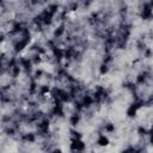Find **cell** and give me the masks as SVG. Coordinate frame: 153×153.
<instances>
[{"label": "cell", "instance_id": "1", "mask_svg": "<svg viewBox=\"0 0 153 153\" xmlns=\"http://www.w3.org/2000/svg\"><path fill=\"white\" fill-rule=\"evenodd\" d=\"M145 108V102L142 98L140 97H136L126 109V117L129 118V120H135L139 115V111Z\"/></svg>", "mask_w": 153, "mask_h": 153}, {"label": "cell", "instance_id": "2", "mask_svg": "<svg viewBox=\"0 0 153 153\" xmlns=\"http://www.w3.org/2000/svg\"><path fill=\"white\" fill-rule=\"evenodd\" d=\"M137 14H139V18L143 22L152 20L153 19V2L152 1L141 2L140 7L137 8Z\"/></svg>", "mask_w": 153, "mask_h": 153}, {"label": "cell", "instance_id": "3", "mask_svg": "<svg viewBox=\"0 0 153 153\" xmlns=\"http://www.w3.org/2000/svg\"><path fill=\"white\" fill-rule=\"evenodd\" d=\"M68 151H69V153H85L87 151V143L84 139L69 137Z\"/></svg>", "mask_w": 153, "mask_h": 153}, {"label": "cell", "instance_id": "4", "mask_svg": "<svg viewBox=\"0 0 153 153\" xmlns=\"http://www.w3.org/2000/svg\"><path fill=\"white\" fill-rule=\"evenodd\" d=\"M94 145L99 148H108L110 145H111V140H110V136L105 133H103L102 130L98 131L96 134V139H94Z\"/></svg>", "mask_w": 153, "mask_h": 153}, {"label": "cell", "instance_id": "5", "mask_svg": "<svg viewBox=\"0 0 153 153\" xmlns=\"http://www.w3.org/2000/svg\"><path fill=\"white\" fill-rule=\"evenodd\" d=\"M19 141L26 145H32L38 141V135L35 130H29L25 133H19Z\"/></svg>", "mask_w": 153, "mask_h": 153}, {"label": "cell", "instance_id": "6", "mask_svg": "<svg viewBox=\"0 0 153 153\" xmlns=\"http://www.w3.org/2000/svg\"><path fill=\"white\" fill-rule=\"evenodd\" d=\"M82 118H84L81 112H76V111H72L67 116V121H68L69 127L71 128H74V129H78V127L82 122Z\"/></svg>", "mask_w": 153, "mask_h": 153}, {"label": "cell", "instance_id": "7", "mask_svg": "<svg viewBox=\"0 0 153 153\" xmlns=\"http://www.w3.org/2000/svg\"><path fill=\"white\" fill-rule=\"evenodd\" d=\"M102 131L110 135V134H115L116 131V124L111 121H108V122H104L103 126H102Z\"/></svg>", "mask_w": 153, "mask_h": 153}, {"label": "cell", "instance_id": "8", "mask_svg": "<svg viewBox=\"0 0 153 153\" xmlns=\"http://www.w3.org/2000/svg\"><path fill=\"white\" fill-rule=\"evenodd\" d=\"M110 71H111V65H108V63L100 61V63L98 65V74L100 76H105L110 73Z\"/></svg>", "mask_w": 153, "mask_h": 153}, {"label": "cell", "instance_id": "9", "mask_svg": "<svg viewBox=\"0 0 153 153\" xmlns=\"http://www.w3.org/2000/svg\"><path fill=\"white\" fill-rule=\"evenodd\" d=\"M136 134L141 139H145V137L147 139V136H148V127H146L145 124H139L136 127Z\"/></svg>", "mask_w": 153, "mask_h": 153}, {"label": "cell", "instance_id": "10", "mask_svg": "<svg viewBox=\"0 0 153 153\" xmlns=\"http://www.w3.org/2000/svg\"><path fill=\"white\" fill-rule=\"evenodd\" d=\"M69 137H73V139H84V134L79 129L71 128L69 129Z\"/></svg>", "mask_w": 153, "mask_h": 153}, {"label": "cell", "instance_id": "11", "mask_svg": "<svg viewBox=\"0 0 153 153\" xmlns=\"http://www.w3.org/2000/svg\"><path fill=\"white\" fill-rule=\"evenodd\" d=\"M120 153H136V146L135 145H128L120 151Z\"/></svg>", "mask_w": 153, "mask_h": 153}, {"label": "cell", "instance_id": "12", "mask_svg": "<svg viewBox=\"0 0 153 153\" xmlns=\"http://www.w3.org/2000/svg\"><path fill=\"white\" fill-rule=\"evenodd\" d=\"M147 141H148V145L153 147V123L148 127V136H147Z\"/></svg>", "mask_w": 153, "mask_h": 153}, {"label": "cell", "instance_id": "13", "mask_svg": "<svg viewBox=\"0 0 153 153\" xmlns=\"http://www.w3.org/2000/svg\"><path fill=\"white\" fill-rule=\"evenodd\" d=\"M48 153H65V152H63V149H62L61 147L54 146V147H51V149H50Z\"/></svg>", "mask_w": 153, "mask_h": 153}]
</instances>
